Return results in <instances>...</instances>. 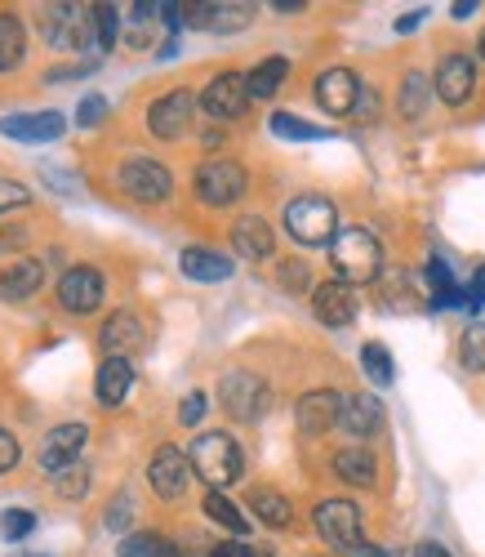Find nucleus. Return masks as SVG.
I'll use <instances>...</instances> for the list:
<instances>
[{"instance_id":"nucleus-1","label":"nucleus","mask_w":485,"mask_h":557,"mask_svg":"<svg viewBox=\"0 0 485 557\" xmlns=\"http://www.w3.org/2000/svg\"><path fill=\"white\" fill-rule=\"evenodd\" d=\"M329 263L334 276L348 286H365L383 272V246L370 237L365 227H344L338 237L329 242Z\"/></svg>"},{"instance_id":"nucleus-2","label":"nucleus","mask_w":485,"mask_h":557,"mask_svg":"<svg viewBox=\"0 0 485 557\" xmlns=\"http://www.w3.org/2000/svg\"><path fill=\"white\" fill-rule=\"evenodd\" d=\"M191 459V473L206 478L214 491L240 482V473H246V459H240V446L227 437V433H201L197 442H191L187 450Z\"/></svg>"},{"instance_id":"nucleus-3","label":"nucleus","mask_w":485,"mask_h":557,"mask_svg":"<svg viewBox=\"0 0 485 557\" xmlns=\"http://www.w3.org/2000/svg\"><path fill=\"white\" fill-rule=\"evenodd\" d=\"M285 232L299 246H325L338 237V210L325 197H299L285 206Z\"/></svg>"},{"instance_id":"nucleus-4","label":"nucleus","mask_w":485,"mask_h":557,"mask_svg":"<svg viewBox=\"0 0 485 557\" xmlns=\"http://www.w3.org/2000/svg\"><path fill=\"white\" fill-rule=\"evenodd\" d=\"M219 401L232 420L240 424H254L259 414L268 410V384L254 375V370H227L219 380Z\"/></svg>"},{"instance_id":"nucleus-5","label":"nucleus","mask_w":485,"mask_h":557,"mask_svg":"<svg viewBox=\"0 0 485 557\" xmlns=\"http://www.w3.org/2000/svg\"><path fill=\"white\" fill-rule=\"evenodd\" d=\"M40 36L54 45V50H89L94 40V18L89 10H76V5H45L40 10Z\"/></svg>"},{"instance_id":"nucleus-6","label":"nucleus","mask_w":485,"mask_h":557,"mask_svg":"<svg viewBox=\"0 0 485 557\" xmlns=\"http://www.w3.org/2000/svg\"><path fill=\"white\" fill-rule=\"evenodd\" d=\"M246 188H250L246 170H240L236 161H227V157H210V161L197 170V197H201L206 206H214V210L240 201V197H246Z\"/></svg>"},{"instance_id":"nucleus-7","label":"nucleus","mask_w":485,"mask_h":557,"mask_svg":"<svg viewBox=\"0 0 485 557\" xmlns=\"http://www.w3.org/2000/svg\"><path fill=\"white\" fill-rule=\"evenodd\" d=\"M316 531L334 548H361V508L352 499H321L316 504Z\"/></svg>"},{"instance_id":"nucleus-8","label":"nucleus","mask_w":485,"mask_h":557,"mask_svg":"<svg viewBox=\"0 0 485 557\" xmlns=\"http://www.w3.org/2000/svg\"><path fill=\"white\" fill-rule=\"evenodd\" d=\"M121 188H125L134 201H142V206H157V201H165V197L174 193V178H170V170H165L161 161L129 157V161L121 165Z\"/></svg>"},{"instance_id":"nucleus-9","label":"nucleus","mask_w":485,"mask_h":557,"mask_svg":"<svg viewBox=\"0 0 485 557\" xmlns=\"http://www.w3.org/2000/svg\"><path fill=\"white\" fill-rule=\"evenodd\" d=\"M246 103H250V85H246V76H240V72L214 76L206 85V95H201V108L214 121H236L240 112H246Z\"/></svg>"},{"instance_id":"nucleus-10","label":"nucleus","mask_w":485,"mask_h":557,"mask_svg":"<svg viewBox=\"0 0 485 557\" xmlns=\"http://www.w3.org/2000/svg\"><path fill=\"white\" fill-rule=\"evenodd\" d=\"M63 129H67V121H63V112H54V108L0 116V134L18 138V144H54V138H63Z\"/></svg>"},{"instance_id":"nucleus-11","label":"nucleus","mask_w":485,"mask_h":557,"mask_svg":"<svg viewBox=\"0 0 485 557\" xmlns=\"http://www.w3.org/2000/svg\"><path fill=\"white\" fill-rule=\"evenodd\" d=\"M103 272H94V268H67L63 272V282H59V304L67 308V312H76V317H85V312H94L103 304Z\"/></svg>"},{"instance_id":"nucleus-12","label":"nucleus","mask_w":485,"mask_h":557,"mask_svg":"<svg viewBox=\"0 0 485 557\" xmlns=\"http://www.w3.org/2000/svg\"><path fill=\"white\" fill-rule=\"evenodd\" d=\"M312 312H316V321H325V326H334V331H344V326H352L357 321V295H352V286L348 282H321L316 290H312Z\"/></svg>"},{"instance_id":"nucleus-13","label":"nucleus","mask_w":485,"mask_h":557,"mask_svg":"<svg viewBox=\"0 0 485 557\" xmlns=\"http://www.w3.org/2000/svg\"><path fill=\"white\" fill-rule=\"evenodd\" d=\"M357 99H361V81H357L348 67H329V72L316 76V103H321L329 116L357 112Z\"/></svg>"},{"instance_id":"nucleus-14","label":"nucleus","mask_w":485,"mask_h":557,"mask_svg":"<svg viewBox=\"0 0 485 557\" xmlns=\"http://www.w3.org/2000/svg\"><path fill=\"white\" fill-rule=\"evenodd\" d=\"M187 478H191V459L178 450V446H161L152 455V469H148V482L161 499H178L187 491Z\"/></svg>"},{"instance_id":"nucleus-15","label":"nucleus","mask_w":485,"mask_h":557,"mask_svg":"<svg viewBox=\"0 0 485 557\" xmlns=\"http://www.w3.org/2000/svg\"><path fill=\"white\" fill-rule=\"evenodd\" d=\"M85 424H59L50 437L40 442V469L45 473H63L72 463H80V450H85Z\"/></svg>"},{"instance_id":"nucleus-16","label":"nucleus","mask_w":485,"mask_h":557,"mask_svg":"<svg viewBox=\"0 0 485 557\" xmlns=\"http://www.w3.org/2000/svg\"><path fill=\"white\" fill-rule=\"evenodd\" d=\"M191 108H197V99H191V89H170L165 99H157L148 108V129L157 138H178L187 125H191Z\"/></svg>"},{"instance_id":"nucleus-17","label":"nucleus","mask_w":485,"mask_h":557,"mask_svg":"<svg viewBox=\"0 0 485 557\" xmlns=\"http://www.w3.org/2000/svg\"><path fill=\"white\" fill-rule=\"evenodd\" d=\"M432 85H436V95H442V103L459 108V103L472 99V89H476V63L468 54H450V59H442V67H436Z\"/></svg>"},{"instance_id":"nucleus-18","label":"nucleus","mask_w":485,"mask_h":557,"mask_svg":"<svg viewBox=\"0 0 485 557\" xmlns=\"http://www.w3.org/2000/svg\"><path fill=\"white\" fill-rule=\"evenodd\" d=\"M338 414H344V397H338L334 388H316V393L299 397V406H295V420L308 437H321L325 429H334Z\"/></svg>"},{"instance_id":"nucleus-19","label":"nucleus","mask_w":485,"mask_h":557,"mask_svg":"<svg viewBox=\"0 0 485 557\" xmlns=\"http://www.w3.org/2000/svg\"><path fill=\"white\" fill-rule=\"evenodd\" d=\"M232 250L240 259H272V223L259 219V214H240L232 223Z\"/></svg>"},{"instance_id":"nucleus-20","label":"nucleus","mask_w":485,"mask_h":557,"mask_svg":"<svg viewBox=\"0 0 485 557\" xmlns=\"http://www.w3.org/2000/svg\"><path fill=\"white\" fill-rule=\"evenodd\" d=\"M103 352L108 357H134L142 344H148V335H142V321L134 317V312H116V317H108V326H103Z\"/></svg>"},{"instance_id":"nucleus-21","label":"nucleus","mask_w":485,"mask_h":557,"mask_svg":"<svg viewBox=\"0 0 485 557\" xmlns=\"http://www.w3.org/2000/svg\"><path fill=\"white\" fill-rule=\"evenodd\" d=\"M352 437H378L383 433V401L370 397V393H357V397H344V414H338Z\"/></svg>"},{"instance_id":"nucleus-22","label":"nucleus","mask_w":485,"mask_h":557,"mask_svg":"<svg viewBox=\"0 0 485 557\" xmlns=\"http://www.w3.org/2000/svg\"><path fill=\"white\" fill-rule=\"evenodd\" d=\"M129 384H134V366L125 361V357H103V366H99V375H94V397H99V406H121L125 401V393H129Z\"/></svg>"},{"instance_id":"nucleus-23","label":"nucleus","mask_w":485,"mask_h":557,"mask_svg":"<svg viewBox=\"0 0 485 557\" xmlns=\"http://www.w3.org/2000/svg\"><path fill=\"white\" fill-rule=\"evenodd\" d=\"M183 276H191V282H227V276L236 272V263L210 246H187L183 259H178Z\"/></svg>"},{"instance_id":"nucleus-24","label":"nucleus","mask_w":485,"mask_h":557,"mask_svg":"<svg viewBox=\"0 0 485 557\" xmlns=\"http://www.w3.org/2000/svg\"><path fill=\"white\" fill-rule=\"evenodd\" d=\"M40 282H45V263L40 259H18V263H10L5 272H0V295L27 299V295L40 290Z\"/></svg>"},{"instance_id":"nucleus-25","label":"nucleus","mask_w":485,"mask_h":557,"mask_svg":"<svg viewBox=\"0 0 485 557\" xmlns=\"http://www.w3.org/2000/svg\"><path fill=\"white\" fill-rule=\"evenodd\" d=\"M334 473L344 478V482H352V486H374L378 463H374V455H370V450L348 446V450H338V455H334Z\"/></svg>"},{"instance_id":"nucleus-26","label":"nucleus","mask_w":485,"mask_h":557,"mask_svg":"<svg viewBox=\"0 0 485 557\" xmlns=\"http://www.w3.org/2000/svg\"><path fill=\"white\" fill-rule=\"evenodd\" d=\"M250 508H254V518L263 522V527H289L295 522V508H289V499L281 495V491H268V486H259L254 495H250Z\"/></svg>"},{"instance_id":"nucleus-27","label":"nucleus","mask_w":485,"mask_h":557,"mask_svg":"<svg viewBox=\"0 0 485 557\" xmlns=\"http://www.w3.org/2000/svg\"><path fill=\"white\" fill-rule=\"evenodd\" d=\"M23 50H27V36H23V23L14 14H0V72H10L23 63Z\"/></svg>"},{"instance_id":"nucleus-28","label":"nucleus","mask_w":485,"mask_h":557,"mask_svg":"<svg viewBox=\"0 0 485 557\" xmlns=\"http://www.w3.org/2000/svg\"><path fill=\"white\" fill-rule=\"evenodd\" d=\"M272 134L276 138H289V144H321V138H329V129L308 125L295 112H272Z\"/></svg>"},{"instance_id":"nucleus-29","label":"nucleus","mask_w":485,"mask_h":557,"mask_svg":"<svg viewBox=\"0 0 485 557\" xmlns=\"http://www.w3.org/2000/svg\"><path fill=\"white\" fill-rule=\"evenodd\" d=\"M289 76V63L285 59H263L250 76H246V85H250V99H272L276 89H281V81Z\"/></svg>"},{"instance_id":"nucleus-30","label":"nucleus","mask_w":485,"mask_h":557,"mask_svg":"<svg viewBox=\"0 0 485 557\" xmlns=\"http://www.w3.org/2000/svg\"><path fill=\"white\" fill-rule=\"evenodd\" d=\"M206 518L219 522V527H227L232 535H246V531H250V518L240 513V508H236L223 491H210V495H206Z\"/></svg>"},{"instance_id":"nucleus-31","label":"nucleus","mask_w":485,"mask_h":557,"mask_svg":"<svg viewBox=\"0 0 485 557\" xmlns=\"http://www.w3.org/2000/svg\"><path fill=\"white\" fill-rule=\"evenodd\" d=\"M121 557H178V544H170L157 531H138L121 540Z\"/></svg>"},{"instance_id":"nucleus-32","label":"nucleus","mask_w":485,"mask_h":557,"mask_svg":"<svg viewBox=\"0 0 485 557\" xmlns=\"http://www.w3.org/2000/svg\"><path fill=\"white\" fill-rule=\"evenodd\" d=\"M361 366H365V375L378 384V388H387L397 380V370H393V352H387L383 344H365L361 348Z\"/></svg>"},{"instance_id":"nucleus-33","label":"nucleus","mask_w":485,"mask_h":557,"mask_svg":"<svg viewBox=\"0 0 485 557\" xmlns=\"http://www.w3.org/2000/svg\"><path fill=\"white\" fill-rule=\"evenodd\" d=\"M89 18H94V40H99V50H112V45H116V32H121V14H116V5H89Z\"/></svg>"},{"instance_id":"nucleus-34","label":"nucleus","mask_w":485,"mask_h":557,"mask_svg":"<svg viewBox=\"0 0 485 557\" xmlns=\"http://www.w3.org/2000/svg\"><path fill=\"white\" fill-rule=\"evenodd\" d=\"M459 357H463L468 370H485V321H472V326L463 331Z\"/></svg>"},{"instance_id":"nucleus-35","label":"nucleus","mask_w":485,"mask_h":557,"mask_svg":"<svg viewBox=\"0 0 485 557\" xmlns=\"http://www.w3.org/2000/svg\"><path fill=\"white\" fill-rule=\"evenodd\" d=\"M423 108H427V76H419V72H410L406 76V85H401V116H423Z\"/></svg>"},{"instance_id":"nucleus-36","label":"nucleus","mask_w":485,"mask_h":557,"mask_svg":"<svg viewBox=\"0 0 485 557\" xmlns=\"http://www.w3.org/2000/svg\"><path fill=\"white\" fill-rule=\"evenodd\" d=\"M254 23V5H214L210 32H240Z\"/></svg>"},{"instance_id":"nucleus-37","label":"nucleus","mask_w":485,"mask_h":557,"mask_svg":"<svg viewBox=\"0 0 485 557\" xmlns=\"http://www.w3.org/2000/svg\"><path fill=\"white\" fill-rule=\"evenodd\" d=\"M32 531H36V513H27V508H5V518H0V535H5L10 544H23Z\"/></svg>"},{"instance_id":"nucleus-38","label":"nucleus","mask_w":485,"mask_h":557,"mask_svg":"<svg viewBox=\"0 0 485 557\" xmlns=\"http://www.w3.org/2000/svg\"><path fill=\"white\" fill-rule=\"evenodd\" d=\"M54 486H59L63 499H80L89 491V469H85V463H72V469L54 473Z\"/></svg>"},{"instance_id":"nucleus-39","label":"nucleus","mask_w":485,"mask_h":557,"mask_svg":"<svg viewBox=\"0 0 485 557\" xmlns=\"http://www.w3.org/2000/svg\"><path fill=\"white\" fill-rule=\"evenodd\" d=\"M103 116H108V99H103V95H89V99L76 108V125H80V129H94Z\"/></svg>"},{"instance_id":"nucleus-40","label":"nucleus","mask_w":485,"mask_h":557,"mask_svg":"<svg viewBox=\"0 0 485 557\" xmlns=\"http://www.w3.org/2000/svg\"><path fill=\"white\" fill-rule=\"evenodd\" d=\"M14 206H27V188L14 178H0V210H14Z\"/></svg>"},{"instance_id":"nucleus-41","label":"nucleus","mask_w":485,"mask_h":557,"mask_svg":"<svg viewBox=\"0 0 485 557\" xmlns=\"http://www.w3.org/2000/svg\"><path fill=\"white\" fill-rule=\"evenodd\" d=\"M18 463V437L10 429H0V473H10Z\"/></svg>"},{"instance_id":"nucleus-42","label":"nucleus","mask_w":485,"mask_h":557,"mask_svg":"<svg viewBox=\"0 0 485 557\" xmlns=\"http://www.w3.org/2000/svg\"><path fill=\"white\" fill-rule=\"evenodd\" d=\"M129 513H134L129 495H116V504L108 508V527H112V531H125V527H129Z\"/></svg>"},{"instance_id":"nucleus-43","label":"nucleus","mask_w":485,"mask_h":557,"mask_svg":"<svg viewBox=\"0 0 485 557\" xmlns=\"http://www.w3.org/2000/svg\"><path fill=\"white\" fill-rule=\"evenodd\" d=\"M201 414H206V393H191V397L183 401V410H178V420H183V424H201Z\"/></svg>"},{"instance_id":"nucleus-44","label":"nucleus","mask_w":485,"mask_h":557,"mask_svg":"<svg viewBox=\"0 0 485 557\" xmlns=\"http://www.w3.org/2000/svg\"><path fill=\"white\" fill-rule=\"evenodd\" d=\"M281 286L303 290V286H308V268H303V263H285V268H281Z\"/></svg>"},{"instance_id":"nucleus-45","label":"nucleus","mask_w":485,"mask_h":557,"mask_svg":"<svg viewBox=\"0 0 485 557\" xmlns=\"http://www.w3.org/2000/svg\"><path fill=\"white\" fill-rule=\"evenodd\" d=\"M485 304V263H481V272L472 276V290H468V308H481Z\"/></svg>"},{"instance_id":"nucleus-46","label":"nucleus","mask_w":485,"mask_h":557,"mask_svg":"<svg viewBox=\"0 0 485 557\" xmlns=\"http://www.w3.org/2000/svg\"><path fill=\"white\" fill-rule=\"evenodd\" d=\"M40 174L50 178V183H59V193H76V178H72V174H63V170H50V165H45Z\"/></svg>"},{"instance_id":"nucleus-47","label":"nucleus","mask_w":485,"mask_h":557,"mask_svg":"<svg viewBox=\"0 0 485 557\" xmlns=\"http://www.w3.org/2000/svg\"><path fill=\"white\" fill-rule=\"evenodd\" d=\"M210 557H254V548L250 544H214Z\"/></svg>"},{"instance_id":"nucleus-48","label":"nucleus","mask_w":485,"mask_h":557,"mask_svg":"<svg viewBox=\"0 0 485 557\" xmlns=\"http://www.w3.org/2000/svg\"><path fill=\"white\" fill-rule=\"evenodd\" d=\"M414 557H450V553H446L442 544H436V540H423V544L414 548Z\"/></svg>"},{"instance_id":"nucleus-49","label":"nucleus","mask_w":485,"mask_h":557,"mask_svg":"<svg viewBox=\"0 0 485 557\" xmlns=\"http://www.w3.org/2000/svg\"><path fill=\"white\" fill-rule=\"evenodd\" d=\"M344 557H393L387 548H374V544H361V548H348Z\"/></svg>"},{"instance_id":"nucleus-50","label":"nucleus","mask_w":485,"mask_h":557,"mask_svg":"<svg viewBox=\"0 0 485 557\" xmlns=\"http://www.w3.org/2000/svg\"><path fill=\"white\" fill-rule=\"evenodd\" d=\"M423 14H427V10H414V14H406V18H397V32H414V27L423 23Z\"/></svg>"},{"instance_id":"nucleus-51","label":"nucleus","mask_w":485,"mask_h":557,"mask_svg":"<svg viewBox=\"0 0 485 557\" xmlns=\"http://www.w3.org/2000/svg\"><path fill=\"white\" fill-rule=\"evenodd\" d=\"M272 10H281V14H295V10H303V0H276Z\"/></svg>"},{"instance_id":"nucleus-52","label":"nucleus","mask_w":485,"mask_h":557,"mask_svg":"<svg viewBox=\"0 0 485 557\" xmlns=\"http://www.w3.org/2000/svg\"><path fill=\"white\" fill-rule=\"evenodd\" d=\"M472 10H476V5H472V0H459V5H455V10H450V14H455V18H468V14H472Z\"/></svg>"},{"instance_id":"nucleus-53","label":"nucleus","mask_w":485,"mask_h":557,"mask_svg":"<svg viewBox=\"0 0 485 557\" xmlns=\"http://www.w3.org/2000/svg\"><path fill=\"white\" fill-rule=\"evenodd\" d=\"M481 59H485V32H481Z\"/></svg>"}]
</instances>
